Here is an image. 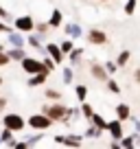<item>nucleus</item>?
Wrapping results in <instances>:
<instances>
[{"label":"nucleus","mask_w":140,"mask_h":149,"mask_svg":"<svg viewBox=\"0 0 140 149\" xmlns=\"http://www.w3.org/2000/svg\"><path fill=\"white\" fill-rule=\"evenodd\" d=\"M59 48H61V53H64V55H68V53L72 51V48H75V46H72V42H70V40H66V42L61 44Z\"/></svg>","instance_id":"393cba45"},{"label":"nucleus","mask_w":140,"mask_h":149,"mask_svg":"<svg viewBox=\"0 0 140 149\" xmlns=\"http://www.w3.org/2000/svg\"><path fill=\"white\" fill-rule=\"evenodd\" d=\"M105 70H107V72H114V70H116V64H114V61H107V64H105Z\"/></svg>","instance_id":"72a5a7b5"},{"label":"nucleus","mask_w":140,"mask_h":149,"mask_svg":"<svg viewBox=\"0 0 140 149\" xmlns=\"http://www.w3.org/2000/svg\"><path fill=\"white\" fill-rule=\"evenodd\" d=\"M70 81H72V70L64 68V84H70Z\"/></svg>","instance_id":"7c9ffc66"},{"label":"nucleus","mask_w":140,"mask_h":149,"mask_svg":"<svg viewBox=\"0 0 140 149\" xmlns=\"http://www.w3.org/2000/svg\"><path fill=\"white\" fill-rule=\"evenodd\" d=\"M0 145H5V143H2V138H0Z\"/></svg>","instance_id":"a19ab883"},{"label":"nucleus","mask_w":140,"mask_h":149,"mask_svg":"<svg viewBox=\"0 0 140 149\" xmlns=\"http://www.w3.org/2000/svg\"><path fill=\"white\" fill-rule=\"evenodd\" d=\"M0 86H2V77H0Z\"/></svg>","instance_id":"ea45409f"},{"label":"nucleus","mask_w":140,"mask_h":149,"mask_svg":"<svg viewBox=\"0 0 140 149\" xmlns=\"http://www.w3.org/2000/svg\"><path fill=\"white\" fill-rule=\"evenodd\" d=\"M48 29H51V24H46V22H37V24H35V31H37L42 37L48 35Z\"/></svg>","instance_id":"aec40b11"},{"label":"nucleus","mask_w":140,"mask_h":149,"mask_svg":"<svg viewBox=\"0 0 140 149\" xmlns=\"http://www.w3.org/2000/svg\"><path fill=\"white\" fill-rule=\"evenodd\" d=\"M101 2H107V0H101Z\"/></svg>","instance_id":"79ce46f5"},{"label":"nucleus","mask_w":140,"mask_h":149,"mask_svg":"<svg viewBox=\"0 0 140 149\" xmlns=\"http://www.w3.org/2000/svg\"><path fill=\"white\" fill-rule=\"evenodd\" d=\"M44 51L48 53V55L53 57V59H55V64H61V61H64V53H61V48L57 46V44H46V48H44Z\"/></svg>","instance_id":"423d86ee"},{"label":"nucleus","mask_w":140,"mask_h":149,"mask_svg":"<svg viewBox=\"0 0 140 149\" xmlns=\"http://www.w3.org/2000/svg\"><path fill=\"white\" fill-rule=\"evenodd\" d=\"M2 125L13 130V132H22L24 125H26V121H24L20 114H13V112H11V114H5V116H2Z\"/></svg>","instance_id":"7ed1b4c3"},{"label":"nucleus","mask_w":140,"mask_h":149,"mask_svg":"<svg viewBox=\"0 0 140 149\" xmlns=\"http://www.w3.org/2000/svg\"><path fill=\"white\" fill-rule=\"evenodd\" d=\"M90 118H92V123L98 127V130H107V123L103 121V116H98V114H92Z\"/></svg>","instance_id":"a211bd4d"},{"label":"nucleus","mask_w":140,"mask_h":149,"mask_svg":"<svg viewBox=\"0 0 140 149\" xmlns=\"http://www.w3.org/2000/svg\"><path fill=\"white\" fill-rule=\"evenodd\" d=\"M46 79H48V70L35 72V74H31V77H28V86H31V88H35V86H42Z\"/></svg>","instance_id":"6e6552de"},{"label":"nucleus","mask_w":140,"mask_h":149,"mask_svg":"<svg viewBox=\"0 0 140 149\" xmlns=\"http://www.w3.org/2000/svg\"><path fill=\"white\" fill-rule=\"evenodd\" d=\"M9 44H11V46H15V48H22L24 46V44H26V40H24V35H22V33H15V31H11L9 33Z\"/></svg>","instance_id":"9d476101"},{"label":"nucleus","mask_w":140,"mask_h":149,"mask_svg":"<svg viewBox=\"0 0 140 149\" xmlns=\"http://www.w3.org/2000/svg\"><path fill=\"white\" fill-rule=\"evenodd\" d=\"M13 24H15V29H18V31H24V33H28V31H33V29H35V20H33L31 15H20V18L13 20Z\"/></svg>","instance_id":"39448f33"},{"label":"nucleus","mask_w":140,"mask_h":149,"mask_svg":"<svg viewBox=\"0 0 140 149\" xmlns=\"http://www.w3.org/2000/svg\"><path fill=\"white\" fill-rule=\"evenodd\" d=\"M107 130H110V134L114 136V140L123 138V127H121V118H118V121H112V123H107Z\"/></svg>","instance_id":"9b49d317"},{"label":"nucleus","mask_w":140,"mask_h":149,"mask_svg":"<svg viewBox=\"0 0 140 149\" xmlns=\"http://www.w3.org/2000/svg\"><path fill=\"white\" fill-rule=\"evenodd\" d=\"M26 125L33 127V130H37V132H44V130H48V127L53 125V118H48L42 112V114H33V116L26 121Z\"/></svg>","instance_id":"f03ea898"},{"label":"nucleus","mask_w":140,"mask_h":149,"mask_svg":"<svg viewBox=\"0 0 140 149\" xmlns=\"http://www.w3.org/2000/svg\"><path fill=\"white\" fill-rule=\"evenodd\" d=\"M44 66H46V70L51 72V70L55 68V59H53V57H44Z\"/></svg>","instance_id":"c85d7f7f"},{"label":"nucleus","mask_w":140,"mask_h":149,"mask_svg":"<svg viewBox=\"0 0 140 149\" xmlns=\"http://www.w3.org/2000/svg\"><path fill=\"white\" fill-rule=\"evenodd\" d=\"M77 99H79V101H85V94H88V88H85V86H77Z\"/></svg>","instance_id":"4be33fe9"},{"label":"nucleus","mask_w":140,"mask_h":149,"mask_svg":"<svg viewBox=\"0 0 140 149\" xmlns=\"http://www.w3.org/2000/svg\"><path fill=\"white\" fill-rule=\"evenodd\" d=\"M136 9V0H127V5H125V13H134Z\"/></svg>","instance_id":"c756f323"},{"label":"nucleus","mask_w":140,"mask_h":149,"mask_svg":"<svg viewBox=\"0 0 140 149\" xmlns=\"http://www.w3.org/2000/svg\"><path fill=\"white\" fill-rule=\"evenodd\" d=\"M44 94H46L48 99H57V101L61 99V92H59V90H53V88H48V90H46Z\"/></svg>","instance_id":"b1692460"},{"label":"nucleus","mask_w":140,"mask_h":149,"mask_svg":"<svg viewBox=\"0 0 140 149\" xmlns=\"http://www.w3.org/2000/svg\"><path fill=\"white\" fill-rule=\"evenodd\" d=\"M134 79H136V84H140V68L134 72Z\"/></svg>","instance_id":"58836bf2"},{"label":"nucleus","mask_w":140,"mask_h":149,"mask_svg":"<svg viewBox=\"0 0 140 149\" xmlns=\"http://www.w3.org/2000/svg\"><path fill=\"white\" fill-rule=\"evenodd\" d=\"M92 74H94V77H96V79L105 81V77H107V70H103L101 66H96V64H94V66H92Z\"/></svg>","instance_id":"dca6fc26"},{"label":"nucleus","mask_w":140,"mask_h":149,"mask_svg":"<svg viewBox=\"0 0 140 149\" xmlns=\"http://www.w3.org/2000/svg\"><path fill=\"white\" fill-rule=\"evenodd\" d=\"M107 88L112 90V92H118V90H121V88L116 86V81H107Z\"/></svg>","instance_id":"f704fd0d"},{"label":"nucleus","mask_w":140,"mask_h":149,"mask_svg":"<svg viewBox=\"0 0 140 149\" xmlns=\"http://www.w3.org/2000/svg\"><path fill=\"white\" fill-rule=\"evenodd\" d=\"M0 18H2V20H11V13H9L2 5H0Z\"/></svg>","instance_id":"473e14b6"},{"label":"nucleus","mask_w":140,"mask_h":149,"mask_svg":"<svg viewBox=\"0 0 140 149\" xmlns=\"http://www.w3.org/2000/svg\"><path fill=\"white\" fill-rule=\"evenodd\" d=\"M68 55H70V61H72V64H77V61L81 59V48H72Z\"/></svg>","instance_id":"412c9836"},{"label":"nucleus","mask_w":140,"mask_h":149,"mask_svg":"<svg viewBox=\"0 0 140 149\" xmlns=\"http://www.w3.org/2000/svg\"><path fill=\"white\" fill-rule=\"evenodd\" d=\"M101 132H103V130H98V127L94 125V127H90V130L85 132V136H90V138H98V136H101Z\"/></svg>","instance_id":"5701e85b"},{"label":"nucleus","mask_w":140,"mask_h":149,"mask_svg":"<svg viewBox=\"0 0 140 149\" xmlns=\"http://www.w3.org/2000/svg\"><path fill=\"white\" fill-rule=\"evenodd\" d=\"M81 112H83V114H85V116H88V118H90V116H92V114H94V112H92V107H90L88 103H83V105H81Z\"/></svg>","instance_id":"2f4dec72"},{"label":"nucleus","mask_w":140,"mask_h":149,"mask_svg":"<svg viewBox=\"0 0 140 149\" xmlns=\"http://www.w3.org/2000/svg\"><path fill=\"white\" fill-rule=\"evenodd\" d=\"M116 114H118V118H121V121H125V118H129V105H125V103H121V105L116 107Z\"/></svg>","instance_id":"4468645a"},{"label":"nucleus","mask_w":140,"mask_h":149,"mask_svg":"<svg viewBox=\"0 0 140 149\" xmlns=\"http://www.w3.org/2000/svg\"><path fill=\"white\" fill-rule=\"evenodd\" d=\"M66 33H68L70 37H81V26L79 24H68V26H66Z\"/></svg>","instance_id":"2eb2a0df"},{"label":"nucleus","mask_w":140,"mask_h":149,"mask_svg":"<svg viewBox=\"0 0 140 149\" xmlns=\"http://www.w3.org/2000/svg\"><path fill=\"white\" fill-rule=\"evenodd\" d=\"M42 112L53 121H66V114H68V107L61 105V103H53V105H44Z\"/></svg>","instance_id":"f257e3e1"},{"label":"nucleus","mask_w":140,"mask_h":149,"mask_svg":"<svg viewBox=\"0 0 140 149\" xmlns=\"http://www.w3.org/2000/svg\"><path fill=\"white\" fill-rule=\"evenodd\" d=\"M20 64H22V70H24L26 74H35V72H42V70H46L44 61L35 59V57H24Z\"/></svg>","instance_id":"20e7f679"},{"label":"nucleus","mask_w":140,"mask_h":149,"mask_svg":"<svg viewBox=\"0 0 140 149\" xmlns=\"http://www.w3.org/2000/svg\"><path fill=\"white\" fill-rule=\"evenodd\" d=\"M127 59H129V51H125V53H121V57H118V61H116V66H125V64H127Z\"/></svg>","instance_id":"cd10ccee"},{"label":"nucleus","mask_w":140,"mask_h":149,"mask_svg":"<svg viewBox=\"0 0 140 149\" xmlns=\"http://www.w3.org/2000/svg\"><path fill=\"white\" fill-rule=\"evenodd\" d=\"M13 134H15L13 130H9V127H2V130H0V138H2V143H9V140L13 138Z\"/></svg>","instance_id":"f3484780"},{"label":"nucleus","mask_w":140,"mask_h":149,"mask_svg":"<svg viewBox=\"0 0 140 149\" xmlns=\"http://www.w3.org/2000/svg\"><path fill=\"white\" fill-rule=\"evenodd\" d=\"M40 140H42V134H35V136H31V138L26 140V147H33V145H37Z\"/></svg>","instance_id":"bb28decb"},{"label":"nucleus","mask_w":140,"mask_h":149,"mask_svg":"<svg viewBox=\"0 0 140 149\" xmlns=\"http://www.w3.org/2000/svg\"><path fill=\"white\" fill-rule=\"evenodd\" d=\"M123 147H134V138H125L123 140Z\"/></svg>","instance_id":"c9c22d12"},{"label":"nucleus","mask_w":140,"mask_h":149,"mask_svg":"<svg viewBox=\"0 0 140 149\" xmlns=\"http://www.w3.org/2000/svg\"><path fill=\"white\" fill-rule=\"evenodd\" d=\"M55 143H59V145H72V147H79V145H81V138H79V136H55Z\"/></svg>","instance_id":"1a4fd4ad"},{"label":"nucleus","mask_w":140,"mask_h":149,"mask_svg":"<svg viewBox=\"0 0 140 149\" xmlns=\"http://www.w3.org/2000/svg\"><path fill=\"white\" fill-rule=\"evenodd\" d=\"M40 37H42L40 33H37V35H35V33H31V35L26 37V42L31 44L33 48H37V51H44V48H42V40H40Z\"/></svg>","instance_id":"ddd939ff"},{"label":"nucleus","mask_w":140,"mask_h":149,"mask_svg":"<svg viewBox=\"0 0 140 149\" xmlns=\"http://www.w3.org/2000/svg\"><path fill=\"white\" fill-rule=\"evenodd\" d=\"M5 107H7V99H2V97H0V112L5 110Z\"/></svg>","instance_id":"4c0bfd02"},{"label":"nucleus","mask_w":140,"mask_h":149,"mask_svg":"<svg viewBox=\"0 0 140 149\" xmlns=\"http://www.w3.org/2000/svg\"><path fill=\"white\" fill-rule=\"evenodd\" d=\"M11 57L7 55V51H0V66H9Z\"/></svg>","instance_id":"a878e982"},{"label":"nucleus","mask_w":140,"mask_h":149,"mask_svg":"<svg viewBox=\"0 0 140 149\" xmlns=\"http://www.w3.org/2000/svg\"><path fill=\"white\" fill-rule=\"evenodd\" d=\"M7 55L11 57V59H15V61H22L24 57H26V53H24V48H9V51H7Z\"/></svg>","instance_id":"f8f14e48"},{"label":"nucleus","mask_w":140,"mask_h":149,"mask_svg":"<svg viewBox=\"0 0 140 149\" xmlns=\"http://www.w3.org/2000/svg\"><path fill=\"white\" fill-rule=\"evenodd\" d=\"M88 42H92V44H105L107 42V35L103 31H98V29H92V31L88 33Z\"/></svg>","instance_id":"0eeeda50"},{"label":"nucleus","mask_w":140,"mask_h":149,"mask_svg":"<svg viewBox=\"0 0 140 149\" xmlns=\"http://www.w3.org/2000/svg\"><path fill=\"white\" fill-rule=\"evenodd\" d=\"M0 33H11V29H9V26H7V24H5V22H0Z\"/></svg>","instance_id":"e433bc0d"},{"label":"nucleus","mask_w":140,"mask_h":149,"mask_svg":"<svg viewBox=\"0 0 140 149\" xmlns=\"http://www.w3.org/2000/svg\"><path fill=\"white\" fill-rule=\"evenodd\" d=\"M48 24H51V26H59L61 24V11H53V15H51V20H48Z\"/></svg>","instance_id":"6ab92c4d"}]
</instances>
